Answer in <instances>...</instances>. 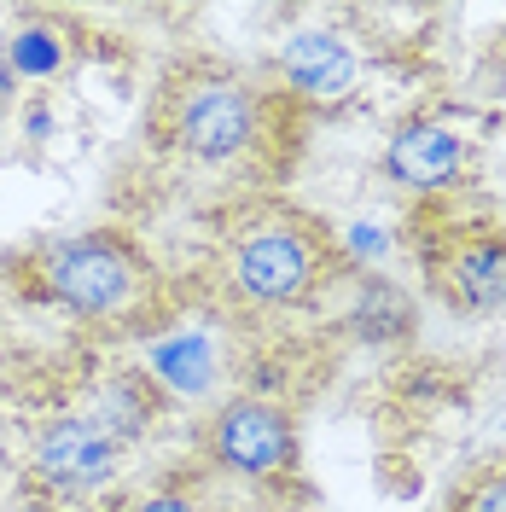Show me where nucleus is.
I'll return each mask as SVG.
<instances>
[{
  "mask_svg": "<svg viewBox=\"0 0 506 512\" xmlns=\"http://www.w3.org/2000/svg\"><path fill=\"white\" fill-rule=\"evenodd\" d=\"M146 140L187 169L239 175L262 192L303 146V105L268 70L227 59H175L152 88Z\"/></svg>",
  "mask_w": 506,
  "mask_h": 512,
  "instance_id": "nucleus-1",
  "label": "nucleus"
},
{
  "mask_svg": "<svg viewBox=\"0 0 506 512\" xmlns=\"http://www.w3.org/2000/svg\"><path fill=\"white\" fill-rule=\"evenodd\" d=\"M344 274H355L349 245L320 216L274 192H245L216 216L204 297L233 320L291 315L315 309Z\"/></svg>",
  "mask_w": 506,
  "mask_h": 512,
  "instance_id": "nucleus-2",
  "label": "nucleus"
},
{
  "mask_svg": "<svg viewBox=\"0 0 506 512\" xmlns=\"http://www.w3.org/2000/svg\"><path fill=\"white\" fill-rule=\"evenodd\" d=\"M12 286L30 303H47L82 326L134 332V338L152 332L175 303L152 251L123 227H82L64 239H41L24 256H12Z\"/></svg>",
  "mask_w": 506,
  "mask_h": 512,
  "instance_id": "nucleus-3",
  "label": "nucleus"
},
{
  "mask_svg": "<svg viewBox=\"0 0 506 512\" xmlns=\"http://www.w3.org/2000/svg\"><path fill=\"white\" fill-rule=\"evenodd\" d=\"M408 251L425 274V291L454 315L506 309V222L460 210L454 198L419 204L408 222Z\"/></svg>",
  "mask_w": 506,
  "mask_h": 512,
  "instance_id": "nucleus-4",
  "label": "nucleus"
},
{
  "mask_svg": "<svg viewBox=\"0 0 506 512\" xmlns=\"http://www.w3.org/2000/svg\"><path fill=\"white\" fill-rule=\"evenodd\" d=\"M192 443H198L204 472L233 478V483H285L297 478V460H303L291 408L274 402V396H251V390L222 396L210 414L198 419Z\"/></svg>",
  "mask_w": 506,
  "mask_h": 512,
  "instance_id": "nucleus-5",
  "label": "nucleus"
},
{
  "mask_svg": "<svg viewBox=\"0 0 506 512\" xmlns=\"http://www.w3.org/2000/svg\"><path fill=\"white\" fill-rule=\"evenodd\" d=\"M123 454L128 448L111 443L94 419L64 408L41 425V437L30 448V483L47 501H105L123 472Z\"/></svg>",
  "mask_w": 506,
  "mask_h": 512,
  "instance_id": "nucleus-6",
  "label": "nucleus"
},
{
  "mask_svg": "<svg viewBox=\"0 0 506 512\" xmlns=\"http://www.w3.org/2000/svg\"><path fill=\"white\" fill-rule=\"evenodd\" d=\"M466 134L443 117H408L384 140V175L402 192H413L419 204L431 198H454V187L466 181Z\"/></svg>",
  "mask_w": 506,
  "mask_h": 512,
  "instance_id": "nucleus-7",
  "label": "nucleus"
},
{
  "mask_svg": "<svg viewBox=\"0 0 506 512\" xmlns=\"http://www.w3.org/2000/svg\"><path fill=\"white\" fill-rule=\"evenodd\" d=\"M268 76H274L303 111H309V105H338V99H349L355 82H361V53L332 30H297V35H285V47L268 59Z\"/></svg>",
  "mask_w": 506,
  "mask_h": 512,
  "instance_id": "nucleus-8",
  "label": "nucleus"
},
{
  "mask_svg": "<svg viewBox=\"0 0 506 512\" xmlns=\"http://www.w3.org/2000/svg\"><path fill=\"white\" fill-rule=\"evenodd\" d=\"M344 320H349V332L367 338V344H396V338L413 332V297L396 280H384V274H361Z\"/></svg>",
  "mask_w": 506,
  "mask_h": 512,
  "instance_id": "nucleus-9",
  "label": "nucleus"
},
{
  "mask_svg": "<svg viewBox=\"0 0 506 512\" xmlns=\"http://www.w3.org/2000/svg\"><path fill=\"white\" fill-rule=\"evenodd\" d=\"M94 512H216V507H210V489L198 478H158L140 483V489L105 495Z\"/></svg>",
  "mask_w": 506,
  "mask_h": 512,
  "instance_id": "nucleus-10",
  "label": "nucleus"
},
{
  "mask_svg": "<svg viewBox=\"0 0 506 512\" xmlns=\"http://www.w3.org/2000/svg\"><path fill=\"white\" fill-rule=\"evenodd\" d=\"M443 512H506V460H489V466H477L472 478L460 483L454 495H448Z\"/></svg>",
  "mask_w": 506,
  "mask_h": 512,
  "instance_id": "nucleus-11",
  "label": "nucleus"
},
{
  "mask_svg": "<svg viewBox=\"0 0 506 512\" xmlns=\"http://www.w3.org/2000/svg\"><path fill=\"white\" fill-rule=\"evenodd\" d=\"M64 47L53 41L47 24H30L24 35H12L6 41V64H12V76H47V70H59Z\"/></svg>",
  "mask_w": 506,
  "mask_h": 512,
  "instance_id": "nucleus-12",
  "label": "nucleus"
}]
</instances>
